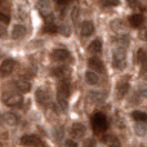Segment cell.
Segmentation results:
<instances>
[{"label":"cell","mask_w":147,"mask_h":147,"mask_svg":"<svg viewBox=\"0 0 147 147\" xmlns=\"http://www.w3.org/2000/svg\"><path fill=\"white\" fill-rule=\"evenodd\" d=\"M107 127H109V121H107V117L105 114H102V112H96V114L92 116V128H93L96 134L103 133L105 130H107Z\"/></svg>","instance_id":"1"},{"label":"cell","mask_w":147,"mask_h":147,"mask_svg":"<svg viewBox=\"0 0 147 147\" xmlns=\"http://www.w3.org/2000/svg\"><path fill=\"white\" fill-rule=\"evenodd\" d=\"M112 65L115 69L123 70L127 66V52L124 48H115L112 52Z\"/></svg>","instance_id":"2"},{"label":"cell","mask_w":147,"mask_h":147,"mask_svg":"<svg viewBox=\"0 0 147 147\" xmlns=\"http://www.w3.org/2000/svg\"><path fill=\"white\" fill-rule=\"evenodd\" d=\"M23 102V97L17 92H7L3 94V103L9 107L21 106Z\"/></svg>","instance_id":"3"},{"label":"cell","mask_w":147,"mask_h":147,"mask_svg":"<svg viewBox=\"0 0 147 147\" xmlns=\"http://www.w3.org/2000/svg\"><path fill=\"white\" fill-rule=\"evenodd\" d=\"M16 69V61L13 58H7L4 59V61L1 62V65H0V76H3V78H7V76H9L10 74L14 71Z\"/></svg>","instance_id":"4"},{"label":"cell","mask_w":147,"mask_h":147,"mask_svg":"<svg viewBox=\"0 0 147 147\" xmlns=\"http://www.w3.org/2000/svg\"><path fill=\"white\" fill-rule=\"evenodd\" d=\"M35 97H36V101L40 106L43 107H48L51 105V93H49L47 89L44 88H39L35 93Z\"/></svg>","instance_id":"5"},{"label":"cell","mask_w":147,"mask_h":147,"mask_svg":"<svg viewBox=\"0 0 147 147\" xmlns=\"http://www.w3.org/2000/svg\"><path fill=\"white\" fill-rule=\"evenodd\" d=\"M71 85H70V81L67 79H61L57 85V96L58 97H63V98H69L70 93H71Z\"/></svg>","instance_id":"6"},{"label":"cell","mask_w":147,"mask_h":147,"mask_svg":"<svg viewBox=\"0 0 147 147\" xmlns=\"http://www.w3.org/2000/svg\"><path fill=\"white\" fill-rule=\"evenodd\" d=\"M21 145L23 147H40L43 145V142L40 141V138L36 137L34 134H27V136H23L21 138Z\"/></svg>","instance_id":"7"},{"label":"cell","mask_w":147,"mask_h":147,"mask_svg":"<svg viewBox=\"0 0 147 147\" xmlns=\"http://www.w3.org/2000/svg\"><path fill=\"white\" fill-rule=\"evenodd\" d=\"M107 98V94L102 90H92L89 92L88 94V99L92 102V103H96V105H101L106 101Z\"/></svg>","instance_id":"8"},{"label":"cell","mask_w":147,"mask_h":147,"mask_svg":"<svg viewBox=\"0 0 147 147\" xmlns=\"http://www.w3.org/2000/svg\"><path fill=\"white\" fill-rule=\"evenodd\" d=\"M70 133H71L72 138H75V140H81V138L84 137V134H85V127H84L81 123H75V124H72L71 129H70Z\"/></svg>","instance_id":"9"},{"label":"cell","mask_w":147,"mask_h":147,"mask_svg":"<svg viewBox=\"0 0 147 147\" xmlns=\"http://www.w3.org/2000/svg\"><path fill=\"white\" fill-rule=\"evenodd\" d=\"M13 85L21 93H28L31 90V83L27 80H23V79H18V80L13 81Z\"/></svg>","instance_id":"10"},{"label":"cell","mask_w":147,"mask_h":147,"mask_svg":"<svg viewBox=\"0 0 147 147\" xmlns=\"http://www.w3.org/2000/svg\"><path fill=\"white\" fill-rule=\"evenodd\" d=\"M88 66H89V69H92L93 71H97V72L105 71L103 62H102L99 58H97V57H92V58L88 59Z\"/></svg>","instance_id":"11"},{"label":"cell","mask_w":147,"mask_h":147,"mask_svg":"<svg viewBox=\"0 0 147 147\" xmlns=\"http://www.w3.org/2000/svg\"><path fill=\"white\" fill-rule=\"evenodd\" d=\"M69 57H70L69 51L63 48H57L52 52V58L54 61H66V59H69Z\"/></svg>","instance_id":"12"},{"label":"cell","mask_w":147,"mask_h":147,"mask_svg":"<svg viewBox=\"0 0 147 147\" xmlns=\"http://www.w3.org/2000/svg\"><path fill=\"white\" fill-rule=\"evenodd\" d=\"M3 120H4V123L7 125H9V127H16V125L20 123V116H18L17 114H14V112H5V114L3 115Z\"/></svg>","instance_id":"13"},{"label":"cell","mask_w":147,"mask_h":147,"mask_svg":"<svg viewBox=\"0 0 147 147\" xmlns=\"http://www.w3.org/2000/svg\"><path fill=\"white\" fill-rule=\"evenodd\" d=\"M112 41H114V44H116V45H117V48H124L125 49L128 45H129L130 39H129V36H128L127 34H124V35L114 36Z\"/></svg>","instance_id":"14"},{"label":"cell","mask_w":147,"mask_h":147,"mask_svg":"<svg viewBox=\"0 0 147 147\" xmlns=\"http://www.w3.org/2000/svg\"><path fill=\"white\" fill-rule=\"evenodd\" d=\"M80 32L83 36H90L94 32V25L92 21H84L80 26Z\"/></svg>","instance_id":"15"},{"label":"cell","mask_w":147,"mask_h":147,"mask_svg":"<svg viewBox=\"0 0 147 147\" xmlns=\"http://www.w3.org/2000/svg\"><path fill=\"white\" fill-rule=\"evenodd\" d=\"M36 8L40 12V14L43 17H47L48 13L51 12V4H49V0H39L38 4H36Z\"/></svg>","instance_id":"16"},{"label":"cell","mask_w":147,"mask_h":147,"mask_svg":"<svg viewBox=\"0 0 147 147\" xmlns=\"http://www.w3.org/2000/svg\"><path fill=\"white\" fill-rule=\"evenodd\" d=\"M52 74H53V76H56V78H58L61 80V79H66L69 76L70 70L66 66H58L52 70Z\"/></svg>","instance_id":"17"},{"label":"cell","mask_w":147,"mask_h":147,"mask_svg":"<svg viewBox=\"0 0 147 147\" xmlns=\"http://www.w3.org/2000/svg\"><path fill=\"white\" fill-rule=\"evenodd\" d=\"M102 142L105 145H107L109 147H120V141L117 137L112 134H107V136H103L102 137Z\"/></svg>","instance_id":"18"},{"label":"cell","mask_w":147,"mask_h":147,"mask_svg":"<svg viewBox=\"0 0 147 147\" xmlns=\"http://www.w3.org/2000/svg\"><path fill=\"white\" fill-rule=\"evenodd\" d=\"M143 22H145V17H143L142 14H133V16H130L129 17V23H130V26L132 27H134V28H138V27H141V26L143 25Z\"/></svg>","instance_id":"19"},{"label":"cell","mask_w":147,"mask_h":147,"mask_svg":"<svg viewBox=\"0 0 147 147\" xmlns=\"http://www.w3.org/2000/svg\"><path fill=\"white\" fill-rule=\"evenodd\" d=\"M88 51L93 54H98L102 52V40L101 39H96L93 40L88 47Z\"/></svg>","instance_id":"20"},{"label":"cell","mask_w":147,"mask_h":147,"mask_svg":"<svg viewBox=\"0 0 147 147\" xmlns=\"http://www.w3.org/2000/svg\"><path fill=\"white\" fill-rule=\"evenodd\" d=\"M26 35V27L23 25H16L12 30V38L13 39H21Z\"/></svg>","instance_id":"21"},{"label":"cell","mask_w":147,"mask_h":147,"mask_svg":"<svg viewBox=\"0 0 147 147\" xmlns=\"http://www.w3.org/2000/svg\"><path fill=\"white\" fill-rule=\"evenodd\" d=\"M134 132L137 136H140V137H143V136L147 134V125L146 123L143 121H137L134 124Z\"/></svg>","instance_id":"22"},{"label":"cell","mask_w":147,"mask_h":147,"mask_svg":"<svg viewBox=\"0 0 147 147\" xmlns=\"http://www.w3.org/2000/svg\"><path fill=\"white\" fill-rule=\"evenodd\" d=\"M85 81L89 85H96L99 81V78L94 71H86L85 72Z\"/></svg>","instance_id":"23"},{"label":"cell","mask_w":147,"mask_h":147,"mask_svg":"<svg viewBox=\"0 0 147 147\" xmlns=\"http://www.w3.org/2000/svg\"><path fill=\"white\" fill-rule=\"evenodd\" d=\"M128 90H129V84H128V81H121V83L117 84V96H119L120 98H123V97L128 93Z\"/></svg>","instance_id":"24"},{"label":"cell","mask_w":147,"mask_h":147,"mask_svg":"<svg viewBox=\"0 0 147 147\" xmlns=\"http://www.w3.org/2000/svg\"><path fill=\"white\" fill-rule=\"evenodd\" d=\"M111 28L115 31H123L125 30V27H127V25H125V22L123 20H115L111 22Z\"/></svg>","instance_id":"25"},{"label":"cell","mask_w":147,"mask_h":147,"mask_svg":"<svg viewBox=\"0 0 147 147\" xmlns=\"http://www.w3.org/2000/svg\"><path fill=\"white\" fill-rule=\"evenodd\" d=\"M132 117L136 121H147V114L146 112H141V111H133L132 112Z\"/></svg>","instance_id":"26"},{"label":"cell","mask_w":147,"mask_h":147,"mask_svg":"<svg viewBox=\"0 0 147 147\" xmlns=\"http://www.w3.org/2000/svg\"><path fill=\"white\" fill-rule=\"evenodd\" d=\"M43 31L45 34H56L57 31H58V26H57L54 22L53 23H45Z\"/></svg>","instance_id":"27"},{"label":"cell","mask_w":147,"mask_h":147,"mask_svg":"<svg viewBox=\"0 0 147 147\" xmlns=\"http://www.w3.org/2000/svg\"><path fill=\"white\" fill-rule=\"evenodd\" d=\"M57 103L61 107L62 110H67V106H69V102H67V98H63V97H58L57 96Z\"/></svg>","instance_id":"28"},{"label":"cell","mask_w":147,"mask_h":147,"mask_svg":"<svg viewBox=\"0 0 147 147\" xmlns=\"http://www.w3.org/2000/svg\"><path fill=\"white\" fill-rule=\"evenodd\" d=\"M146 59H147L146 52L143 51V49H140V51L137 52V62H140V63H145Z\"/></svg>","instance_id":"29"},{"label":"cell","mask_w":147,"mask_h":147,"mask_svg":"<svg viewBox=\"0 0 147 147\" xmlns=\"http://www.w3.org/2000/svg\"><path fill=\"white\" fill-rule=\"evenodd\" d=\"M103 7H116L119 4V0H99Z\"/></svg>","instance_id":"30"},{"label":"cell","mask_w":147,"mask_h":147,"mask_svg":"<svg viewBox=\"0 0 147 147\" xmlns=\"http://www.w3.org/2000/svg\"><path fill=\"white\" fill-rule=\"evenodd\" d=\"M58 8H65L66 5H69L71 1H75V0H54Z\"/></svg>","instance_id":"31"},{"label":"cell","mask_w":147,"mask_h":147,"mask_svg":"<svg viewBox=\"0 0 147 147\" xmlns=\"http://www.w3.org/2000/svg\"><path fill=\"white\" fill-rule=\"evenodd\" d=\"M138 92H140V94L142 97L147 98V85L146 84H141V85L138 86Z\"/></svg>","instance_id":"32"},{"label":"cell","mask_w":147,"mask_h":147,"mask_svg":"<svg viewBox=\"0 0 147 147\" xmlns=\"http://www.w3.org/2000/svg\"><path fill=\"white\" fill-rule=\"evenodd\" d=\"M62 138H63V128L59 127V129H56V140L61 142Z\"/></svg>","instance_id":"33"},{"label":"cell","mask_w":147,"mask_h":147,"mask_svg":"<svg viewBox=\"0 0 147 147\" xmlns=\"http://www.w3.org/2000/svg\"><path fill=\"white\" fill-rule=\"evenodd\" d=\"M81 147H96V141L89 138V140H85L83 142V146Z\"/></svg>","instance_id":"34"},{"label":"cell","mask_w":147,"mask_h":147,"mask_svg":"<svg viewBox=\"0 0 147 147\" xmlns=\"http://www.w3.org/2000/svg\"><path fill=\"white\" fill-rule=\"evenodd\" d=\"M138 38L143 41H147V27L146 28H142V30L138 32Z\"/></svg>","instance_id":"35"},{"label":"cell","mask_w":147,"mask_h":147,"mask_svg":"<svg viewBox=\"0 0 147 147\" xmlns=\"http://www.w3.org/2000/svg\"><path fill=\"white\" fill-rule=\"evenodd\" d=\"M127 3L130 8H138L140 7V0H127Z\"/></svg>","instance_id":"36"},{"label":"cell","mask_w":147,"mask_h":147,"mask_svg":"<svg viewBox=\"0 0 147 147\" xmlns=\"http://www.w3.org/2000/svg\"><path fill=\"white\" fill-rule=\"evenodd\" d=\"M58 31L59 32H62L63 34V35H70V32H71V31H70V28L67 27V26H61V27H58Z\"/></svg>","instance_id":"37"},{"label":"cell","mask_w":147,"mask_h":147,"mask_svg":"<svg viewBox=\"0 0 147 147\" xmlns=\"http://www.w3.org/2000/svg\"><path fill=\"white\" fill-rule=\"evenodd\" d=\"M9 21H10L9 16H7V14H4V13L0 12V22H3V23H9Z\"/></svg>","instance_id":"38"},{"label":"cell","mask_w":147,"mask_h":147,"mask_svg":"<svg viewBox=\"0 0 147 147\" xmlns=\"http://www.w3.org/2000/svg\"><path fill=\"white\" fill-rule=\"evenodd\" d=\"M65 147H78V145H76L75 141L72 140H67L66 143H65Z\"/></svg>","instance_id":"39"},{"label":"cell","mask_w":147,"mask_h":147,"mask_svg":"<svg viewBox=\"0 0 147 147\" xmlns=\"http://www.w3.org/2000/svg\"><path fill=\"white\" fill-rule=\"evenodd\" d=\"M142 76H143V79H145V80H147V70H145V71H143Z\"/></svg>","instance_id":"40"},{"label":"cell","mask_w":147,"mask_h":147,"mask_svg":"<svg viewBox=\"0 0 147 147\" xmlns=\"http://www.w3.org/2000/svg\"><path fill=\"white\" fill-rule=\"evenodd\" d=\"M143 66H145V69L147 70V59H146V62H145V63H143Z\"/></svg>","instance_id":"41"},{"label":"cell","mask_w":147,"mask_h":147,"mask_svg":"<svg viewBox=\"0 0 147 147\" xmlns=\"http://www.w3.org/2000/svg\"><path fill=\"white\" fill-rule=\"evenodd\" d=\"M1 120H3V116H1V114H0V123H1Z\"/></svg>","instance_id":"42"},{"label":"cell","mask_w":147,"mask_h":147,"mask_svg":"<svg viewBox=\"0 0 147 147\" xmlns=\"http://www.w3.org/2000/svg\"><path fill=\"white\" fill-rule=\"evenodd\" d=\"M3 1H4V0H0V4H1V3H3Z\"/></svg>","instance_id":"43"},{"label":"cell","mask_w":147,"mask_h":147,"mask_svg":"<svg viewBox=\"0 0 147 147\" xmlns=\"http://www.w3.org/2000/svg\"><path fill=\"white\" fill-rule=\"evenodd\" d=\"M0 147H3V145H1V143H0Z\"/></svg>","instance_id":"44"},{"label":"cell","mask_w":147,"mask_h":147,"mask_svg":"<svg viewBox=\"0 0 147 147\" xmlns=\"http://www.w3.org/2000/svg\"><path fill=\"white\" fill-rule=\"evenodd\" d=\"M141 147H143V146H141Z\"/></svg>","instance_id":"45"}]
</instances>
